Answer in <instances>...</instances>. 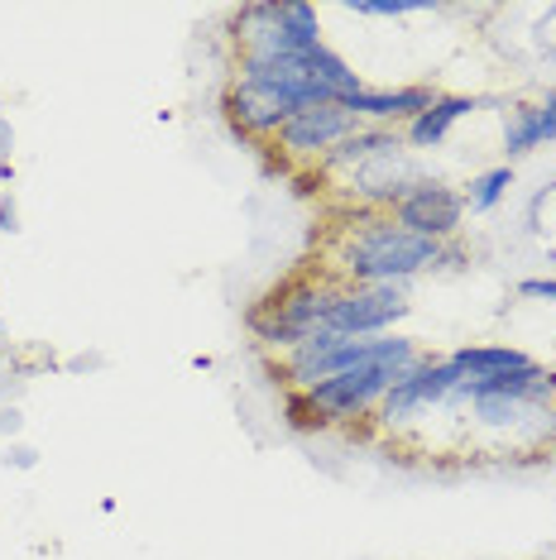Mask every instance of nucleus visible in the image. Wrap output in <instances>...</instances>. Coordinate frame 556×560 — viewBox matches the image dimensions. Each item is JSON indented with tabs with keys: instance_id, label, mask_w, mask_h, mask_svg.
I'll use <instances>...</instances> for the list:
<instances>
[{
	"instance_id": "11",
	"label": "nucleus",
	"mask_w": 556,
	"mask_h": 560,
	"mask_svg": "<svg viewBox=\"0 0 556 560\" xmlns=\"http://www.w3.org/2000/svg\"><path fill=\"white\" fill-rule=\"evenodd\" d=\"M384 154H403L398 135L384 130V125H360V130H350L346 139H340L332 154H322V173H332V168H350V173H356V168H364V163H374Z\"/></svg>"
},
{
	"instance_id": "7",
	"label": "nucleus",
	"mask_w": 556,
	"mask_h": 560,
	"mask_svg": "<svg viewBox=\"0 0 556 560\" xmlns=\"http://www.w3.org/2000/svg\"><path fill=\"white\" fill-rule=\"evenodd\" d=\"M389 215H394L403 231H413V235H422V240H437V245H447V240L461 231V221H465V197L456 192V187L422 177V183H417L413 192L403 197Z\"/></svg>"
},
{
	"instance_id": "3",
	"label": "nucleus",
	"mask_w": 556,
	"mask_h": 560,
	"mask_svg": "<svg viewBox=\"0 0 556 560\" xmlns=\"http://www.w3.org/2000/svg\"><path fill=\"white\" fill-rule=\"evenodd\" d=\"M235 58H278V54H312L322 48V20L302 0L283 5H245L231 20Z\"/></svg>"
},
{
	"instance_id": "6",
	"label": "nucleus",
	"mask_w": 556,
	"mask_h": 560,
	"mask_svg": "<svg viewBox=\"0 0 556 560\" xmlns=\"http://www.w3.org/2000/svg\"><path fill=\"white\" fill-rule=\"evenodd\" d=\"M461 384H465V378H461V369L451 364V354H447V360H427V354H422V360H417L408 374L394 384V393L379 402V422H384V427L413 422V417L427 412V407H441Z\"/></svg>"
},
{
	"instance_id": "9",
	"label": "nucleus",
	"mask_w": 556,
	"mask_h": 560,
	"mask_svg": "<svg viewBox=\"0 0 556 560\" xmlns=\"http://www.w3.org/2000/svg\"><path fill=\"white\" fill-rule=\"evenodd\" d=\"M437 101V86H384V92H374V86H364L360 96L346 101V110L356 116L360 125H413L417 116H422L427 106Z\"/></svg>"
},
{
	"instance_id": "24",
	"label": "nucleus",
	"mask_w": 556,
	"mask_h": 560,
	"mask_svg": "<svg viewBox=\"0 0 556 560\" xmlns=\"http://www.w3.org/2000/svg\"><path fill=\"white\" fill-rule=\"evenodd\" d=\"M552 417H556V402H552Z\"/></svg>"
},
{
	"instance_id": "13",
	"label": "nucleus",
	"mask_w": 556,
	"mask_h": 560,
	"mask_svg": "<svg viewBox=\"0 0 556 560\" xmlns=\"http://www.w3.org/2000/svg\"><path fill=\"white\" fill-rule=\"evenodd\" d=\"M451 364L461 369V378H495V374L528 369L533 360L513 346H461V350H451Z\"/></svg>"
},
{
	"instance_id": "8",
	"label": "nucleus",
	"mask_w": 556,
	"mask_h": 560,
	"mask_svg": "<svg viewBox=\"0 0 556 560\" xmlns=\"http://www.w3.org/2000/svg\"><path fill=\"white\" fill-rule=\"evenodd\" d=\"M350 130H360V120L350 116L346 106H308V110H293L288 125L278 130V149L293 159H322V154H332Z\"/></svg>"
},
{
	"instance_id": "19",
	"label": "nucleus",
	"mask_w": 556,
	"mask_h": 560,
	"mask_svg": "<svg viewBox=\"0 0 556 560\" xmlns=\"http://www.w3.org/2000/svg\"><path fill=\"white\" fill-rule=\"evenodd\" d=\"M533 106H537V135H542V144H556V92L533 101Z\"/></svg>"
},
{
	"instance_id": "1",
	"label": "nucleus",
	"mask_w": 556,
	"mask_h": 560,
	"mask_svg": "<svg viewBox=\"0 0 556 560\" xmlns=\"http://www.w3.org/2000/svg\"><path fill=\"white\" fill-rule=\"evenodd\" d=\"M447 259V245L403 231L394 215L374 211V225H356L340 249V273L346 288H379V283H408V278L437 269Z\"/></svg>"
},
{
	"instance_id": "15",
	"label": "nucleus",
	"mask_w": 556,
	"mask_h": 560,
	"mask_svg": "<svg viewBox=\"0 0 556 560\" xmlns=\"http://www.w3.org/2000/svg\"><path fill=\"white\" fill-rule=\"evenodd\" d=\"M542 149V135H537V106L533 101H513L509 110H503V154L509 159H523Z\"/></svg>"
},
{
	"instance_id": "4",
	"label": "nucleus",
	"mask_w": 556,
	"mask_h": 560,
	"mask_svg": "<svg viewBox=\"0 0 556 560\" xmlns=\"http://www.w3.org/2000/svg\"><path fill=\"white\" fill-rule=\"evenodd\" d=\"M403 374H408L403 364H356V369H346V374H332L302 393L322 407L326 422H356V417L374 412V407L394 393Z\"/></svg>"
},
{
	"instance_id": "5",
	"label": "nucleus",
	"mask_w": 556,
	"mask_h": 560,
	"mask_svg": "<svg viewBox=\"0 0 556 560\" xmlns=\"http://www.w3.org/2000/svg\"><path fill=\"white\" fill-rule=\"evenodd\" d=\"M413 312L403 283H379V288H340L332 302V316H326V330L336 336H389V326L403 322Z\"/></svg>"
},
{
	"instance_id": "18",
	"label": "nucleus",
	"mask_w": 556,
	"mask_h": 560,
	"mask_svg": "<svg viewBox=\"0 0 556 560\" xmlns=\"http://www.w3.org/2000/svg\"><path fill=\"white\" fill-rule=\"evenodd\" d=\"M350 15H374V20H398V15H417V10H432L427 0H346Z\"/></svg>"
},
{
	"instance_id": "16",
	"label": "nucleus",
	"mask_w": 556,
	"mask_h": 560,
	"mask_svg": "<svg viewBox=\"0 0 556 560\" xmlns=\"http://www.w3.org/2000/svg\"><path fill=\"white\" fill-rule=\"evenodd\" d=\"M509 187H513V163H499V168H489V173H479L471 177V187H465V211H475V215H485V211H495L503 197H509Z\"/></svg>"
},
{
	"instance_id": "20",
	"label": "nucleus",
	"mask_w": 556,
	"mask_h": 560,
	"mask_svg": "<svg viewBox=\"0 0 556 560\" xmlns=\"http://www.w3.org/2000/svg\"><path fill=\"white\" fill-rule=\"evenodd\" d=\"M0 460H5V469H39V451H34V445H24V441H10Z\"/></svg>"
},
{
	"instance_id": "23",
	"label": "nucleus",
	"mask_w": 556,
	"mask_h": 560,
	"mask_svg": "<svg viewBox=\"0 0 556 560\" xmlns=\"http://www.w3.org/2000/svg\"><path fill=\"white\" fill-rule=\"evenodd\" d=\"M10 154H15V125L0 116V163H5Z\"/></svg>"
},
{
	"instance_id": "25",
	"label": "nucleus",
	"mask_w": 556,
	"mask_h": 560,
	"mask_svg": "<svg viewBox=\"0 0 556 560\" xmlns=\"http://www.w3.org/2000/svg\"><path fill=\"white\" fill-rule=\"evenodd\" d=\"M0 197H5V187H0Z\"/></svg>"
},
{
	"instance_id": "17",
	"label": "nucleus",
	"mask_w": 556,
	"mask_h": 560,
	"mask_svg": "<svg viewBox=\"0 0 556 560\" xmlns=\"http://www.w3.org/2000/svg\"><path fill=\"white\" fill-rule=\"evenodd\" d=\"M283 417H288V427H293V431H326V427H332V422H326V417H322V407L312 402L302 388H288Z\"/></svg>"
},
{
	"instance_id": "2",
	"label": "nucleus",
	"mask_w": 556,
	"mask_h": 560,
	"mask_svg": "<svg viewBox=\"0 0 556 560\" xmlns=\"http://www.w3.org/2000/svg\"><path fill=\"white\" fill-rule=\"evenodd\" d=\"M340 288H322V283H308V278H293V283L274 288L259 307H250V330H255L259 346L269 350H298L308 336H317L332 316V302H336Z\"/></svg>"
},
{
	"instance_id": "21",
	"label": "nucleus",
	"mask_w": 556,
	"mask_h": 560,
	"mask_svg": "<svg viewBox=\"0 0 556 560\" xmlns=\"http://www.w3.org/2000/svg\"><path fill=\"white\" fill-rule=\"evenodd\" d=\"M518 292H523V298H533V302H556V278H523Z\"/></svg>"
},
{
	"instance_id": "22",
	"label": "nucleus",
	"mask_w": 556,
	"mask_h": 560,
	"mask_svg": "<svg viewBox=\"0 0 556 560\" xmlns=\"http://www.w3.org/2000/svg\"><path fill=\"white\" fill-rule=\"evenodd\" d=\"M20 431H24V412L15 402H5L0 407V441H20Z\"/></svg>"
},
{
	"instance_id": "12",
	"label": "nucleus",
	"mask_w": 556,
	"mask_h": 560,
	"mask_svg": "<svg viewBox=\"0 0 556 560\" xmlns=\"http://www.w3.org/2000/svg\"><path fill=\"white\" fill-rule=\"evenodd\" d=\"M479 106V96H451V92H437V101L422 110L413 125H408V149H437L441 139L451 135V125L461 116H471Z\"/></svg>"
},
{
	"instance_id": "14",
	"label": "nucleus",
	"mask_w": 556,
	"mask_h": 560,
	"mask_svg": "<svg viewBox=\"0 0 556 560\" xmlns=\"http://www.w3.org/2000/svg\"><path fill=\"white\" fill-rule=\"evenodd\" d=\"M471 417L489 431H513V427H523L528 417H537V407L503 398V393H471Z\"/></svg>"
},
{
	"instance_id": "10",
	"label": "nucleus",
	"mask_w": 556,
	"mask_h": 560,
	"mask_svg": "<svg viewBox=\"0 0 556 560\" xmlns=\"http://www.w3.org/2000/svg\"><path fill=\"white\" fill-rule=\"evenodd\" d=\"M221 110H225V120H231L240 135H250V139H278V130H283L288 116H293L288 106H278L274 96H264V92H255V86H245V82L225 86Z\"/></svg>"
}]
</instances>
